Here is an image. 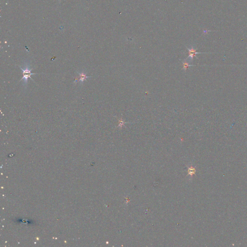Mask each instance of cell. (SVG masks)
Masks as SVG:
<instances>
[{
    "mask_svg": "<svg viewBox=\"0 0 247 247\" xmlns=\"http://www.w3.org/2000/svg\"><path fill=\"white\" fill-rule=\"evenodd\" d=\"M59 1H60V0H59Z\"/></svg>",
    "mask_w": 247,
    "mask_h": 247,
    "instance_id": "6",
    "label": "cell"
},
{
    "mask_svg": "<svg viewBox=\"0 0 247 247\" xmlns=\"http://www.w3.org/2000/svg\"><path fill=\"white\" fill-rule=\"evenodd\" d=\"M187 49H188V51H189V56L187 57V59H188V58H190L191 61H193L194 57H195L197 59V58L196 56V54H202V53H208L197 52H196V49H194L193 46L191 47V48H190V49L189 48H187Z\"/></svg>",
    "mask_w": 247,
    "mask_h": 247,
    "instance_id": "2",
    "label": "cell"
},
{
    "mask_svg": "<svg viewBox=\"0 0 247 247\" xmlns=\"http://www.w3.org/2000/svg\"><path fill=\"white\" fill-rule=\"evenodd\" d=\"M118 121H119V125H118V127H119L120 129H121L122 126H124L125 124L127 123L123 120L122 118H121L120 119H119Z\"/></svg>",
    "mask_w": 247,
    "mask_h": 247,
    "instance_id": "5",
    "label": "cell"
},
{
    "mask_svg": "<svg viewBox=\"0 0 247 247\" xmlns=\"http://www.w3.org/2000/svg\"><path fill=\"white\" fill-rule=\"evenodd\" d=\"M19 67L20 68V69H21V70L22 71V74H23V77L21 79V80L20 81H21L22 80H23V82H24V84L25 85H27V82H28V78H30L31 80H33V79L31 78V75L36 74L32 73L31 72V70H33V69H30V66H29V65L27 64L25 67V69H23L20 66Z\"/></svg>",
    "mask_w": 247,
    "mask_h": 247,
    "instance_id": "1",
    "label": "cell"
},
{
    "mask_svg": "<svg viewBox=\"0 0 247 247\" xmlns=\"http://www.w3.org/2000/svg\"><path fill=\"white\" fill-rule=\"evenodd\" d=\"M79 75V77L78 78H77L75 79V81H74V83H76V82H78L79 81H80L82 83H83V82L85 80L86 78H90V77H91V76H87L86 74H85L84 73L82 72V73H77Z\"/></svg>",
    "mask_w": 247,
    "mask_h": 247,
    "instance_id": "3",
    "label": "cell"
},
{
    "mask_svg": "<svg viewBox=\"0 0 247 247\" xmlns=\"http://www.w3.org/2000/svg\"><path fill=\"white\" fill-rule=\"evenodd\" d=\"M182 65H183L182 70H184V71H186L189 67L195 66V65H189V63H188L186 61L182 62Z\"/></svg>",
    "mask_w": 247,
    "mask_h": 247,
    "instance_id": "4",
    "label": "cell"
}]
</instances>
